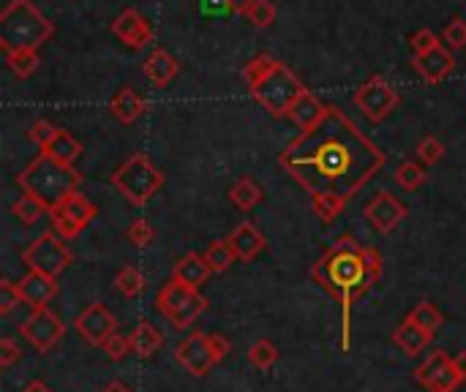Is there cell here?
<instances>
[{"instance_id": "50", "label": "cell", "mask_w": 466, "mask_h": 392, "mask_svg": "<svg viewBox=\"0 0 466 392\" xmlns=\"http://www.w3.org/2000/svg\"><path fill=\"white\" fill-rule=\"evenodd\" d=\"M101 392H132V387H125L123 381H117V379H115V381H109V384H107Z\"/></svg>"}, {"instance_id": "13", "label": "cell", "mask_w": 466, "mask_h": 392, "mask_svg": "<svg viewBox=\"0 0 466 392\" xmlns=\"http://www.w3.org/2000/svg\"><path fill=\"white\" fill-rule=\"evenodd\" d=\"M74 330L79 332V338H82L84 343L104 346V343L117 332V319H115V314L107 308L104 302H91L88 308L76 314Z\"/></svg>"}, {"instance_id": "45", "label": "cell", "mask_w": 466, "mask_h": 392, "mask_svg": "<svg viewBox=\"0 0 466 392\" xmlns=\"http://www.w3.org/2000/svg\"><path fill=\"white\" fill-rule=\"evenodd\" d=\"M442 36L453 50H463L466 47V22L463 20H450Z\"/></svg>"}, {"instance_id": "41", "label": "cell", "mask_w": 466, "mask_h": 392, "mask_svg": "<svg viewBox=\"0 0 466 392\" xmlns=\"http://www.w3.org/2000/svg\"><path fill=\"white\" fill-rule=\"evenodd\" d=\"M101 348H104V355H107L112 363H120L125 355L132 352V340L125 338V335H120V332H115V335H112V338H109V340H107Z\"/></svg>"}, {"instance_id": "23", "label": "cell", "mask_w": 466, "mask_h": 392, "mask_svg": "<svg viewBox=\"0 0 466 392\" xmlns=\"http://www.w3.org/2000/svg\"><path fill=\"white\" fill-rule=\"evenodd\" d=\"M181 66L178 60L169 55L166 50H153L145 60V76L156 84V87H166L169 82H173L178 76Z\"/></svg>"}, {"instance_id": "16", "label": "cell", "mask_w": 466, "mask_h": 392, "mask_svg": "<svg viewBox=\"0 0 466 392\" xmlns=\"http://www.w3.org/2000/svg\"><path fill=\"white\" fill-rule=\"evenodd\" d=\"M17 286H20V294H22L25 305H30L33 311L36 308H47L50 300L58 294V278L44 276V273H36V270H30Z\"/></svg>"}, {"instance_id": "39", "label": "cell", "mask_w": 466, "mask_h": 392, "mask_svg": "<svg viewBox=\"0 0 466 392\" xmlns=\"http://www.w3.org/2000/svg\"><path fill=\"white\" fill-rule=\"evenodd\" d=\"M417 158H420V164L434 166V164H439L445 158V145L437 137H426L417 145Z\"/></svg>"}, {"instance_id": "1", "label": "cell", "mask_w": 466, "mask_h": 392, "mask_svg": "<svg viewBox=\"0 0 466 392\" xmlns=\"http://www.w3.org/2000/svg\"><path fill=\"white\" fill-rule=\"evenodd\" d=\"M278 164L309 196L335 194L350 202L376 178L379 169L388 164V156L363 134L352 117L330 107L317 128L301 131L281 150Z\"/></svg>"}, {"instance_id": "20", "label": "cell", "mask_w": 466, "mask_h": 392, "mask_svg": "<svg viewBox=\"0 0 466 392\" xmlns=\"http://www.w3.org/2000/svg\"><path fill=\"white\" fill-rule=\"evenodd\" d=\"M210 276H213V270H210L205 253H197V251H189L186 256H181L175 265V273H173V278L183 281L191 289H199Z\"/></svg>"}, {"instance_id": "37", "label": "cell", "mask_w": 466, "mask_h": 392, "mask_svg": "<svg viewBox=\"0 0 466 392\" xmlns=\"http://www.w3.org/2000/svg\"><path fill=\"white\" fill-rule=\"evenodd\" d=\"M125 240H129L132 245H137V248H148L156 240V229H153L150 221H145V218H137V221L125 229Z\"/></svg>"}, {"instance_id": "26", "label": "cell", "mask_w": 466, "mask_h": 392, "mask_svg": "<svg viewBox=\"0 0 466 392\" xmlns=\"http://www.w3.org/2000/svg\"><path fill=\"white\" fill-rule=\"evenodd\" d=\"M406 319L409 322H414L417 327H422L426 332H431V335H437V330L442 327V311L437 308V305L431 302V300H420L414 308L406 314Z\"/></svg>"}, {"instance_id": "47", "label": "cell", "mask_w": 466, "mask_h": 392, "mask_svg": "<svg viewBox=\"0 0 466 392\" xmlns=\"http://www.w3.org/2000/svg\"><path fill=\"white\" fill-rule=\"evenodd\" d=\"M251 6H253V0H227V12L232 14H248Z\"/></svg>"}, {"instance_id": "36", "label": "cell", "mask_w": 466, "mask_h": 392, "mask_svg": "<svg viewBox=\"0 0 466 392\" xmlns=\"http://www.w3.org/2000/svg\"><path fill=\"white\" fill-rule=\"evenodd\" d=\"M245 17L253 28H270L276 22V6L270 0H253V6L248 9Z\"/></svg>"}, {"instance_id": "2", "label": "cell", "mask_w": 466, "mask_h": 392, "mask_svg": "<svg viewBox=\"0 0 466 392\" xmlns=\"http://www.w3.org/2000/svg\"><path fill=\"white\" fill-rule=\"evenodd\" d=\"M311 278L338 302L341 308V352H350L352 305L368 294L382 278V253L374 245H360L355 237H338L314 261Z\"/></svg>"}, {"instance_id": "17", "label": "cell", "mask_w": 466, "mask_h": 392, "mask_svg": "<svg viewBox=\"0 0 466 392\" xmlns=\"http://www.w3.org/2000/svg\"><path fill=\"white\" fill-rule=\"evenodd\" d=\"M412 66H414V71H417L422 79L431 82V84H437V82H442V79H447V76L453 74V68H455V58H453L450 50H445L442 44H439L437 50H431V52H426V55L412 58Z\"/></svg>"}, {"instance_id": "46", "label": "cell", "mask_w": 466, "mask_h": 392, "mask_svg": "<svg viewBox=\"0 0 466 392\" xmlns=\"http://www.w3.org/2000/svg\"><path fill=\"white\" fill-rule=\"evenodd\" d=\"M210 343H213V348H216V355H219V360H224L229 352H232V343H229V338L227 335H219V332H213L210 335Z\"/></svg>"}, {"instance_id": "33", "label": "cell", "mask_w": 466, "mask_h": 392, "mask_svg": "<svg viewBox=\"0 0 466 392\" xmlns=\"http://www.w3.org/2000/svg\"><path fill=\"white\" fill-rule=\"evenodd\" d=\"M311 204H314V212L322 218L325 224H333L338 215H341V210L347 207V202L341 196L335 194H319V196H311Z\"/></svg>"}, {"instance_id": "4", "label": "cell", "mask_w": 466, "mask_h": 392, "mask_svg": "<svg viewBox=\"0 0 466 392\" xmlns=\"http://www.w3.org/2000/svg\"><path fill=\"white\" fill-rule=\"evenodd\" d=\"M17 186L22 188V194L36 196L47 210H52L66 196L79 191L82 174L74 166H66V164L41 153L22 169V174L17 178Z\"/></svg>"}, {"instance_id": "28", "label": "cell", "mask_w": 466, "mask_h": 392, "mask_svg": "<svg viewBox=\"0 0 466 392\" xmlns=\"http://www.w3.org/2000/svg\"><path fill=\"white\" fill-rule=\"evenodd\" d=\"M450 360L453 357H447V352H431L426 360H422L417 368H414V381L420 384V387H431V381L450 365Z\"/></svg>"}, {"instance_id": "14", "label": "cell", "mask_w": 466, "mask_h": 392, "mask_svg": "<svg viewBox=\"0 0 466 392\" xmlns=\"http://www.w3.org/2000/svg\"><path fill=\"white\" fill-rule=\"evenodd\" d=\"M366 218L371 221V227L379 235H390L404 218H406V207L390 194V191H379L368 204H366Z\"/></svg>"}, {"instance_id": "44", "label": "cell", "mask_w": 466, "mask_h": 392, "mask_svg": "<svg viewBox=\"0 0 466 392\" xmlns=\"http://www.w3.org/2000/svg\"><path fill=\"white\" fill-rule=\"evenodd\" d=\"M22 360V346L14 338H0V368H12Z\"/></svg>"}, {"instance_id": "8", "label": "cell", "mask_w": 466, "mask_h": 392, "mask_svg": "<svg viewBox=\"0 0 466 392\" xmlns=\"http://www.w3.org/2000/svg\"><path fill=\"white\" fill-rule=\"evenodd\" d=\"M22 261L36 273L60 278L74 261V253L58 232H44L22 251Z\"/></svg>"}, {"instance_id": "21", "label": "cell", "mask_w": 466, "mask_h": 392, "mask_svg": "<svg viewBox=\"0 0 466 392\" xmlns=\"http://www.w3.org/2000/svg\"><path fill=\"white\" fill-rule=\"evenodd\" d=\"M431 332H426L422 327H417L414 322H409V319H404L396 330H393V343L401 348V352L406 355V357H417L422 348H426L429 343H431Z\"/></svg>"}, {"instance_id": "24", "label": "cell", "mask_w": 466, "mask_h": 392, "mask_svg": "<svg viewBox=\"0 0 466 392\" xmlns=\"http://www.w3.org/2000/svg\"><path fill=\"white\" fill-rule=\"evenodd\" d=\"M132 355L140 357V360H148L153 357L158 348L164 346V335L150 324V322H140L132 332Z\"/></svg>"}, {"instance_id": "6", "label": "cell", "mask_w": 466, "mask_h": 392, "mask_svg": "<svg viewBox=\"0 0 466 392\" xmlns=\"http://www.w3.org/2000/svg\"><path fill=\"white\" fill-rule=\"evenodd\" d=\"M112 186L123 194V199L132 207H145L161 191L164 172L145 153H134L132 158H125L115 169Z\"/></svg>"}, {"instance_id": "30", "label": "cell", "mask_w": 466, "mask_h": 392, "mask_svg": "<svg viewBox=\"0 0 466 392\" xmlns=\"http://www.w3.org/2000/svg\"><path fill=\"white\" fill-rule=\"evenodd\" d=\"M12 212H14V218L22 224V227H33V224H38L41 218H44V212H50L44 204H41L36 196H30V194H22L14 204H12Z\"/></svg>"}, {"instance_id": "43", "label": "cell", "mask_w": 466, "mask_h": 392, "mask_svg": "<svg viewBox=\"0 0 466 392\" xmlns=\"http://www.w3.org/2000/svg\"><path fill=\"white\" fill-rule=\"evenodd\" d=\"M437 47H439V38H437L429 28H422V30H417V33L412 36V58L426 55V52H431V50H437Z\"/></svg>"}, {"instance_id": "31", "label": "cell", "mask_w": 466, "mask_h": 392, "mask_svg": "<svg viewBox=\"0 0 466 392\" xmlns=\"http://www.w3.org/2000/svg\"><path fill=\"white\" fill-rule=\"evenodd\" d=\"M205 259H207V265H210V270H213V273H227V270L235 265V261H237V256H235L229 240L210 243L207 251H205Z\"/></svg>"}, {"instance_id": "35", "label": "cell", "mask_w": 466, "mask_h": 392, "mask_svg": "<svg viewBox=\"0 0 466 392\" xmlns=\"http://www.w3.org/2000/svg\"><path fill=\"white\" fill-rule=\"evenodd\" d=\"M6 63H9V68L14 71V76L28 79V76L38 68V52H36V50L14 52V55H6Z\"/></svg>"}, {"instance_id": "49", "label": "cell", "mask_w": 466, "mask_h": 392, "mask_svg": "<svg viewBox=\"0 0 466 392\" xmlns=\"http://www.w3.org/2000/svg\"><path fill=\"white\" fill-rule=\"evenodd\" d=\"M453 368H455V371L461 373V379L466 381V352H461V355L453 357Z\"/></svg>"}, {"instance_id": "22", "label": "cell", "mask_w": 466, "mask_h": 392, "mask_svg": "<svg viewBox=\"0 0 466 392\" xmlns=\"http://www.w3.org/2000/svg\"><path fill=\"white\" fill-rule=\"evenodd\" d=\"M109 109L120 123L132 125L145 115V101L134 87H120V91L115 93V99L109 101Z\"/></svg>"}, {"instance_id": "38", "label": "cell", "mask_w": 466, "mask_h": 392, "mask_svg": "<svg viewBox=\"0 0 466 392\" xmlns=\"http://www.w3.org/2000/svg\"><path fill=\"white\" fill-rule=\"evenodd\" d=\"M22 302H25V300H22L17 284H12V281L0 284V316H12Z\"/></svg>"}, {"instance_id": "7", "label": "cell", "mask_w": 466, "mask_h": 392, "mask_svg": "<svg viewBox=\"0 0 466 392\" xmlns=\"http://www.w3.org/2000/svg\"><path fill=\"white\" fill-rule=\"evenodd\" d=\"M207 297L199 289L186 286L183 281L173 278L166 281L156 294V308L158 314L173 324L175 330H189L197 324V319L207 311Z\"/></svg>"}, {"instance_id": "5", "label": "cell", "mask_w": 466, "mask_h": 392, "mask_svg": "<svg viewBox=\"0 0 466 392\" xmlns=\"http://www.w3.org/2000/svg\"><path fill=\"white\" fill-rule=\"evenodd\" d=\"M55 33V25L41 14L30 0H9L0 12V50L6 55L36 50L47 44Z\"/></svg>"}, {"instance_id": "27", "label": "cell", "mask_w": 466, "mask_h": 392, "mask_svg": "<svg viewBox=\"0 0 466 392\" xmlns=\"http://www.w3.org/2000/svg\"><path fill=\"white\" fill-rule=\"evenodd\" d=\"M229 202L237 207V210H253L260 202H262V191H260V186L253 183L251 178H240L235 186H232V191H229Z\"/></svg>"}, {"instance_id": "15", "label": "cell", "mask_w": 466, "mask_h": 392, "mask_svg": "<svg viewBox=\"0 0 466 392\" xmlns=\"http://www.w3.org/2000/svg\"><path fill=\"white\" fill-rule=\"evenodd\" d=\"M112 33L132 50H145L148 44L153 41V28L148 25V20L137 9L120 12L112 22Z\"/></svg>"}, {"instance_id": "34", "label": "cell", "mask_w": 466, "mask_h": 392, "mask_svg": "<svg viewBox=\"0 0 466 392\" xmlns=\"http://www.w3.org/2000/svg\"><path fill=\"white\" fill-rule=\"evenodd\" d=\"M426 169H422L420 164H414V161H404L398 169H396V183L404 188V191H417L422 183H426Z\"/></svg>"}, {"instance_id": "3", "label": "cell", "mask_w": 466, "mask_h": 392, "mask_svg": "<svg viewBox=\"0 0 466 392\" xmlns=\"http://www.w3.org/2000/svg\"><path fill=\"white\" fill-rule=\"evenodd\" d=\"M243 79L253 101L268 109L273 117H286L294 101L306 93V84L301 82V76L270 55L251 58L243 66Z\"/></svg>"}, {"instance_id": "25", "label": "cell", "mask_w": 466, "mask_h": 392, "mask_svg": "<svg viewBox=\"0 0 466 392\" xmlns=\"http://www.w3.org/2000/svg\"><path fill=\"white\" fill-rule=\"evenodd\" d=\"M44 156H50V158H55V161H60V164H66V166H74V161L82 156V145L68 134L66 128H58V134H55V140L41 150Z\"/></svg>"}, {"instance_id": "48", "label": "cell", "mask_w": 466, "mask_h": 392, "mask_svg": "<svg viewBox=\"0 0 466 392\" xmlns=\"http://www.w3.org/2000/svg\"><path fill=\"white\" fill-rule=\"evenodd\" d=\"M22 392H52L47 381H41V379H33L22 387Z\"/></svg>"}, {"instance_id": "10", "label": "cell", "mask_w": 466, "mask_h": 392, "mask_svg": "<svg viewBox=\"0 0 466 392\" xmlns=\"http://www.w3.org/2000/svg\"><path fill=\"white\" fill-rule=\"evenodd\" d=\"M355 104L371 123H382L398 107V93L385 76H371L355 91Z\"/></svg>"}, {"instance_id": "18", "label": "cell", "mask_w": 466, "mask_h": 392, "mask_svg": "<svg viewBox=\"0 0 466 392\" xmlns=\"http://www.w3.org/2000/svg\"><path fill=\"white\" fill-rule=\"evenodd\" d=\"M227 240H229V245H232L237 261H253V259H257V256L265 251V245H268L265 235H262L257 227H253L251 221L237 224Z\"/></svg>"}, {"instance_id": "9", "label": "cell", "mask_w": 466, "mask_h": 392, "mask_svg": "<svg viewBox=\"0 0 466 392\" xmlns=\"http://www.w3.org/2000/svg\"><path fill=\"white\" fill-rule=\"evenodd\" d=\"M99 215V207L79 191H74L71 196H66L58 207L50 210L52 218V232H58L63 240H74L82 229H88V224Z\"/></svg>"}, {"instance_id": "12", "label": "cell", "mask_w": 466, "mask_h": 392, "mask_svg": "<svg viewBox=\"0 0 466 392\" xmlns=\"http://www.w3.org/2000/svg\"><path fill=\"white\" fill-rule=\"evenodd\" d=\"M20 335L36 348V352L47 355L50 348L66 335V324H63L60 316L52 314L50 308H36V311L20 324Z\"/></svg>"}, {"instance_id": "11", "label": "cell", "mask_w": 466, "mask_h": 392, "mask_svg": "<svg viewBox=\"0 0 466 392\" xmlns=\"http://www.w3.org/2000/svg\"><path fill=\"white\" fill-rule=\"evenodd\" d=\"M175 360H178L191 376H197V379L207 376L210 371H213V368L221 363L219 355H216V348H213V343H210V335H207V332H199V330L189 332V338L178 343Z\"/></svg>"}, {"instance_id": "19", "label": "cell", "mask_w": 466, "mask_h": 392, "mask_svg": "<svg viewBox=\"0 0 466 392\" xmlns=\"http://www.w3.org/2000/svg\"><path fill=\"white\" fill-rule=\"evenodd\" d=\"M327 112H330V104H322L311 91H306L298 101H294V107L289 109L286 117L298 125L301 131H311V128H317L327 117Z\"/></svg>"}, {"instance_id": "42", "label": "cell", "mask_w": 466, "mask_h": 392, "mask_svg": "<svg viewBox=\"0 0 466 392\" xmlns=\"http://www.w3.org/2000/svg\"><path fill=\"white\" fill-rule=\"evenodd\" d=\"M55 134H58V125H52L50 120H36L33 125H30V140L44 150L52 140H55Z\"/></svg>"}, {"instance_id": "32", "label": "cell", "mask_w": 466, "mask_h": 392, "mask_svg": "<svg viewBox=\"0 0 466 392\" xmlns=\"http://www.w3.org/2000/svg\"><path fill=\"white\" fill-rule=\"evenodd\" d=\"M248 363H251L253 368H260V371L273 368V365L278 363V348H276V343L268 340V338L257 340V343H253V346L248 348Z\"/></svg>"}, {"instance_id": "40", "label": "cell", "mask_w": 466, "mask_h": 392, "mask_svg": "<svg viewBox=\"0 0 466 392\" xmlns=\"http://www.w3.org/2000/svg\"><path fill=\"white\" fill-rule=\"evenodd\" d=\"M463 384V379H461V373L453 368V360H450V365L431 381V387H429V392H455L458 387Z\"/></svg>"}, {"instance_id": "29", "label": "cell", "mask_w": 466, "mask_h": 392, "mask_svg": "<svg viewBox=\"0 0 466 392\" xmlns=\"http://www.w3.org/2000/svg\"><path fill=\"white\" fill-rule=\"evenodd\" d=\"M145 286H148V281H145L142 270H140V268H134V265L123 268V270L115 276V289H117V292H120L125 300H134V297H140V294L145 292Z\"/></svg>"}]
</instances>
